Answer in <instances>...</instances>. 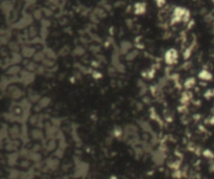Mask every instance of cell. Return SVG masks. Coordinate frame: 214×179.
<instances>
[{
  "label": "cell",
  "mask_w": 214,
  "mask_h": 179,
  "mask_svg": "<svg viewBox=\"0 0 214 179\" xmlns=\"http://www.w3.org/2000/svg\"><path fill=\"white\" fill-rule=\"evenodd\" d=\"M177 51L175 49H169L165 53V62L169 65H172L177 62Z\"/></svg>",
  "instance_id": "cell-1"
},
{
  "label": "cell",
  "mask_w": 214,
  "mask_h": 179,
  "mask_svg": "<svg viewBox=\"0 0 214 179\" xmlns=\"http://www.w3.org/2000/svg\"><path fill=\"white\" fill-rule=\"evenodd\" d=\"M144 12H145V3L139 2L135 5V13H136V14L140 15V14H143Z\"/></svg>",
  "instance_id": "cell-2"
},
{
  "label": "cell",
  "mask_w": 214,
  "mask_h": 179,
  "mask_svg": "<svg viewBox=\"0 0 214 179\" xmlns=\"http://www.w3.org/2000/svg\"><path fill=\"white\" fill-rule=\"evenodd\" d=\"M200 78L203 79V80H205V81H208V80H210V79L212 78V76H211V74H210L209 71L204 70V71H202V72L200 74Z\"/></svg>",
  "instance_id": "cell-3"
},
{
  "label": "cell",
  "mask_w": 214,
  "mask_h": 179,
  "mask_svg": "<svg viewBox=\"0 0 214 179\" xmlns=\"http://www.w3.org/2000/svg\"><path fill=\"white\" fill-rule=\"evenodd\" d=\"M157 3H158V5H159V6H161V5L164 3V0H157Z\"/></svg>",
  "instance_id": "cell-4"
}]
</instances>
